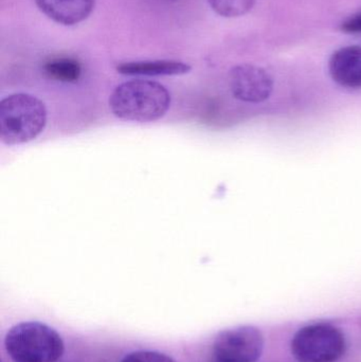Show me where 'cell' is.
Wrapping results in <instances>:
<instances>
[{
    "mask_svg": "<svg viewBox=\"0 0 361 362\" xmlns=\"http://www.w3.org/2000/svg\"><path fill=\"white\" fill-rule=\"evenodd\" d=\"M4 346L14 362H57L65 351L61 335L35 321L14 325L6 333Z\"/></svg>",
    "mask_w": 361,
    "mask_h": 362,
    "instance_id": "3957f363",
    "label": "cell"
},
{
    "mask_svg": "<svg viewBox=\"0 0 361 362\" xmlns=\"http://www.w3.org/2000/svg\"><path fill=\"white\" fill-rule=\"evenodd\" d=\"M347 349L345 335L329 323H315L297 332L292 352L299 362H337Z\"/></svg>",
    "mask_w": 361,
    "mask_h": 362,
    "instance_id": "277c9868",
    "label": "cell"
},
{
    "mask_svg": "<svg viewBox=\"0 0 361 362\" xmlns=\"http://www.w3.org/2000/svg\"><path fill=\"white\" fill-rule=\"evenodd\" d=\"M341 31L349 34H361V11L345 19L341 25Z\"/></svg>",
    "mask_w": 361,
    "mask_h": 362,
    "instance_id": "4fadbf2b",
    "label": "cell"
},
{
    "mask_svg": "<svg viewBox=\"0 0 361 362\" xmlns=\"http://www.w3.org/2000/svg\"><path fill=\"white\" fill-rule=\"evenodd\" d=\"M121 362H176L172 357L152 351H139L131 353Z\"/></svg>",
    "mask_w": 361,
    "mask_h": 362,
    "instance_id": "7c38bea8",
    "label": "cell"
},
{
    "mask_svg": "<svg viewBox=\"0 0 361 362\" xmlns=\"http://www.w3.org/2000/svg\"><path fill=\"white\" fill-rule=\"evenodd\" d=\"M171 106V93L160 83L131 80L116 87L110 98L112 114L131 122H154Z\"/></svg>",
    "mask_w": 361,
    "mask_h": 362,
    "instance_id": "6da1fadb",
    "label": "cell"
},
{
    "mask_svg": "<svg viewBox=\"0 0 361 362\" xmlns=\"http://www.w3.org/2000/svg\"><path fill=\"white\" fill-rule=\"evenodd\" d=\"M192 67L178 61H144L120 64L119 74L126 76H182L189 74Z\"/></svg>",
    "mask_w": 361,
    "mask_h": 362,
    "instance_id": "9c48e42d",
    "label": "cell"
},
{
    "mask_svg": "<svg viewBox=\"0 0 361 362\" xmlns=\"http://www.w3.org/2000/svg\"><path fill=\"white\" fill-rule=\"evenodd\" d=\"M216 14L227 18L243 16L254 8L256 0H208Z\"/></svg>",
    "mask_w": 361,
    "mask_h": 362,
    "instance_id": "8fae6325",
    "label": "cell"
},
{
    "mask_svg": "<svg viewBox=\"0 0 361 362\" xmlns=\"http://www.w3.org/2000/svg\"><path fill=\"white\" fill-rule=\"evenodd\" d=\"M95 0H35L36 6L49 18L63 25H74L88 18Z\"/></svg>",
    "mask_w": 361,
    "mask_h": 362,
    "instance_id": "ba28073f",
    "label": "cell"
},
{
    "mask_svg": "<svg viewBox=\"0 0 361 362\" xmlns=\"http://www.w3.org/2000/svg\"><path fill=\"white\" fill-rule=\"evenodd\" d=\"M264 349L260 329L250 325L220 332L213 344V362H256Z\"/></svg>",
    "mask_w": 361,
    "mask_h": 362,
    "instance_id": "5b68a950",
    "label": "cell"
},
{
    "mask_svg": "<svg viewBox=\"0 0 361 362\" xmlns=\"http://www.w3.org/2000/svg\"><path fill=\"white\" fill-rule=\"evenodd\" d=\"M229 87L235 99L247 103H260L273 91L271 76L262 68L243 64L229 72Z\"/></svg>",
    "mask_w": 361,
    "mask_h": 362,
    "instance_id": "8992f818",
    "label": "cell"
},
{
    "mask_svg": "<svg viewBox=\"0 0 361 362\" xmlns=\"http://www.w3.org/2000/svg\"><path fill=\"white\" fill-rule=\"evenodd\" d=\"M45 71L51 78L61 82H74L81 76V66L72 59H57L45 65Z\"/></svg>",
    "mask_w": 361,
    "mask_h": 362,
    "instance_id": "30bf717a",
    "label": "cell"
},
{
    "mask_svg": "<svg viewBox=\"0 0 361 362\" xmlns=\"http://www.w3.org/2000/svg\"><path fill=\"white\" fill-rule=\"evenodd\" d=\"M47 124L44 102L28 93H14L0 102V141L19 146L37 138Z\"/></svg>",
    "mask_w": 361,
    "mask_h": 362,
    "instance_id": "7a4b0ae2",
    "label": "cell"
},
{
    "mask_svg": "<svg viewBox=\"0 0 361 362\" xmlns=\"http://www.w3.org/2000/svg\"><path fill=\"white\" fill-rule=\"evenodd\" d=\"M333 80L349 89H361V46H348L333 53L329 63Z\"/></svg>",
    "mask_w": 361,
    "mask_h": 362,
    "instance_id": "52a82bcc",
    "label": "cell"
}]
</instances>
